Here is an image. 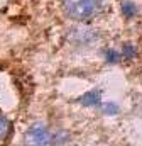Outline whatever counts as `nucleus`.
<instances>
[{
  "label": "nucleus",
  "mask_w": 142,
  "mask_h": 146,
  "mask_svg": "<svg viewBox=\"0 0 142 146\" xmlns=\"http://www.w3.org/2000/svg\"><path fill=\"white\" fill-rule=\"evenodd\" d=\"M80 102L83 106H98L100 104V94L98 92H88L80 99Z\"/></svg>",
  "instance_id": "obj_3"
},
{
  "label": "nucleus",
  "mask_w": 142,
  "mask_h": 146,
  "mask_svg": "<svg viewBox=\"0 0 142 146\" xmlns=\"http://www.w3.org/2000/svg\"><path fill=\"white\" fill-rule=\"evenodd\" d=\"M122 12H124L125 17H134V15L137 14V7H135L134 3H130V2H125V3L122 5Z\"/></svg>",
  "instance_id": "obj_5"
},
{
  "label": "nucleus",
  "mask_w": 142,
  "mask_h": 146,
  "mask_svg": "<svg viewBox=\"0 0 142 146\" xmlns=\"http://www.w3.org/2000/svg\"><path fill=\"white\" fill-rule=\"evenodd\" d=\"M106 58H108V61H112V63H115L118 56H117V53H113V51H108V53H106Z\"/></svg>",
  "instance_id": "obj_7"
},
{
  "label": "nucleus",
  "mask_w": 142,
  "mask_h": 146,
  "mask_svg": "<svg viewBox=\"0 0 142 146\" xmlns=\"http://www.w3.org/2000/svg\"><path fill=\"white\" fill-rule=\"evenodd\" d=\"M63 7L66 15H70L71 19L85 21L97 12L98 2L97 0H63Z\"/></svg>",
  "instance_id": "obj_1"
},
{
  "label": "nucleus",
  "mask_w": 142,
  "mask_h": 146,
  "mask_svg": "<svg viewBox=\"0 0 142 146\" xmlns=\"http://www.w3.org/2000/svg\"><path fill=\"white\" fill-rule=\"evenodd\" d=\"M10 133V122L7 121V117L0 115V141H3Z\"/></svg>",
  "instance_id": "obj_4"
},
{
  "label": "nucleus",
  "mask_w": 142,
  "mask_h": 146,
  "mask_svg": "<svg viewBox=\"0 0 142 146\" xmlns=\"http://www.w3.org/2000/svg\"><path fill=\"white\" fill-rule=\"evenodd\" d=\"M124 56H127V58H132V56H134V48H132V44H125V48H124Z\"/></svg>",
  "instance_id": "obj_6"
},
{
  "label": "nucleus",
  "mask_w": 142,
  "mask_h": 146,
  "mask_svg": "<svg viewBox=\"0 0 142 146\" xmlns=\"http://www.w3.org/2000/svg\"><path fill=\"white\" fill-rule=\"evenodd\" d=\"M24 145L26 146H51L53 145V136L49 134V131L44 126L36 124L34 127H31L26 133Z\"/></svg>",
  "instance_id": "obj_2"
},
{
  "label": "nucleus",
  "mask_w": 142,
  "mask_h": 146,
  "mask_svg": "<svg viewBox=\"0 0 142 146\" xmlns=\"http://www.w3.org/2000/svg\"><path fill=\"white\" fill-rule=\"evenodd\" d=\"M110 110H112V112H117V107H115V106H110V104L105 106V112H110Z\"/></svg>",
  "instance_id": "obj_8"
}]
</instances>
